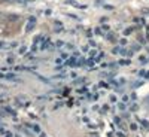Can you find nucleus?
Returning <instances> with one entry per match:
<instances>
[{
	"mask_svg": "<svg viewBox=\"0 0 149 137\" xmlns=\"http://www.w3.org/2000/svg\"><path fill=\"white\" fill-rule=\"evenodd\" d=\"M34 24H36V18H34V17H31V18L29 19V22H27L26 30H27V31H31V30H33V27H34Z\"/></svg>",
	"mask_w": 149,
	"mask_h": 137,
	"instance_id": "nucleus-1",
	"label": "nucleus"
},
{
	"mask_svg": "<svg viewBox=\"0 0 149 137\" xmlns=\"http://www.w3.org/2000/svg\"><path fill=\"white\" fill-rule=\"evenodd\" d=\"M148 102H149V98H148Z\"/></svg>",
	"mask_w": 149,
	"mask_h": 137,
	"instance_id": "nucleus-2",
	"label": "nucleus"
}]
</instances>
